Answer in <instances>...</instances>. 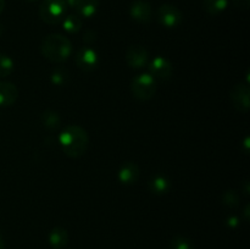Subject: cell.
<instances>
[{"instance_id": "cell-29", "label": "cell", "mask_w": 250, "mask_h": 249, "mask_svg": "<svg viewBox=\"0 0 250 249\" xmlns=\"http://www.w3.org/2000/svg\"><path fill=\"white\" fill-rule=\"evenodd\" d=\"M244 148H246L244 153L248 154V151H249V138H248V137H247L246 141H244Z\"/></svg>"}, {"instance_id": "cell-8", "label": "cell", "mask_w": 250, "mask_h": 249, "mask_svg": "<svg viewBox=\"0 0 250 249\" xmlns=\"http://www.w3.org/2000/svg\"><path fill=\"white\" fill-rule=\"evenodd\" d=\"M229 98H231L234 109L238 110L239 112H243V114H247L249 111L250 89L248 83H246V84L241 83V84L234 85L229 93Z\"/></svg>"}, {"instance_id": "cell-31", "label": "cell", "mask_w": 250, "mask_h": 249, "mask_svg": "<svg viewBox=\"0 0 250 249\" xmlns=\"http://www.w3.org/2000/svg\"><path fill=\"white\" fill-rule=\"evenodd\" d=\"M0 249H5V242L1 237H0Z\"/></svg>"}, {"instance_id": "cell-28", "label": "cell", "mask_w": 250, "mask_h": 249, "mask_svg": "<svg viewBox=\"0 0 250 249\" xmlns=\"http://www.w3.org/2000/svg\"><path fill=\"white\" fill-rule=\"evenodd\" d=\"M66 5H67V7H71V9H75L76 7V2H77V0H65Z\"/></svg>"}, {"instance_id": "cell-6", "label": "cell", "mask_w": 250, "mask_h": 249, "mask_svg": "<svg viewBox=\"0 0 250 249\" xmlns=\"http://www.w3.org/2000/svg\"><path fill=\"white\" fill-rule=\"evenodd\" d=\"M75 62L80 70L84 72H92L99 65V56L97 51L90 46H82L76 53Z\"/></svg>"}, {"instance_id": "cell-1", "label": "cell", "mask_w": 250, "mask_h": 249, "mask_svg": "<svg viewBox=\"0 0 250 249\" xmlns=\"http://www.w3.org/2000/svg\"><path fill=\"white\" fill-rule=\"evenodd\" d=\"M59 144L68 158L77 159L84 155L89 144L87 131L78 124H70L59 136Z\"/></svg>"}, {"instance_id": "cell-25", "label": "cell", "mask_w": 250, "mask_h": 249, "mask_svg": "<svg viewBox=\"0 0 250 249\" xmlns=\"http://www.w3.org/2000/svg\"><path fill=\"white\" fill-rule=\"evenodd\" d=\"M225 225L229 228H234L239 225V219L237 216H229L226 220H225Z\"/></svg>"}, {"instance_id": "cell-24", "label": "cell", "mask_w": 250, "mask_h": 249, "mask_svg": "<svg viewBox=\"0 0 250 249\" xmlns=\"http://www.w3.org/2000/svg\"><path fill=\"white\" fill-rule=\"evenodd\" d=\"M95 38H97V33H95L94 31H87L84 33V36H83V42L84 43H87L88 45H90V44H93L95 42Z\"/></svg>"}, {"instance_id": "cell-26", "label": "cell", "mask_w": 250, "mask_h": 249, "mask_svg": "<svg viewBox=\"0 0 250 249\" xmlns=\"http://www.w3.org/2000/svg\"><path fill=\"white\" fill-rule=\"evenodd\" d=\"M241 189H242V192L244 193V194L249 195V193H250V183H249L248 180H246L243 183H242Z\"/></svg>"}, {"instance_id": "cell-33", "label": "cell", "mask_w": 250, "mask_h": 249, "mask_svg": "<svg viewBox=\"0 0 250 249\" xmlns=\"http://www.w3.org/2000/svg\"><path fill=\"white\" fill-rule=\"evenodd\" d=\"M24 1H28V2H34V1H37V0H24Z\"/></svg>"}, {"instance_id": "cell-32", "label": "cell", "mask_w": 250, "mask_h": 249, "mask_svg": "<svg viewBox=\"0 0 250 249\" xmlns=\"http://www.w3.org/2000/svg\"><path fill=\"white\" fill-rule=\"evenodd\" d=\"M1 34H2V26L0 24V36H1Z\"/></svg>"}, {"instance_id": "cell-18", "label": "cell", "mask_w": 250, "mask_h": 249, "mask_svg": "<svg viewBox=\"0 0 250 249\" xmlns=\"http://www.w3.org/2000/svg\"><path fill=\"white\" fill-rule=\"evenodd\" d=\"M203 9L209 15H219L226 10L229 0H203Z\"/></svg>"}, {"instance_id": "cell-3", "label": "cell", "mask_w": 250, "mask_h": 249, "mask_svg": "<svg viewBox=\"0 0 250 249\" xmlns=\"http://www.w3.org/2000/svg\"><path fill=\"white\" fill-rule=\"evenodd\" d=\"M66 11L65 0H43L39 6V17L48 24H58L65 19Z\"/></svg>"}, {"instance_id": "cell-9", "label": "cell", "mask_w": 250, "mask_h": 249, "mask_svg": "<svg viewBox=\"0 0 250 249\" xmlns=\"http://www.w3.org/2000/svg\"><path fill=\"white\" fill-rule=\"evenodd\" d=\"M126 61L127 65L134 70H139L149 63V53L144 46L142 45H132L126 51Z\"/></svg>"}, {"instance_id": "cell-21", "label": "cell", "mask_w": 250, "mask_h": 249, "mask_svg": "<svg viewBox=\"0 0 250 249\" xmlns=\"http://www.w3.org/2000/svg\"><path fill=\"white\" fill-rule=\"evenodd\" d=\"M222 200V204L226 205L227 208H238L239 207V203H241V197H239L238 193L236 190H226V192L222 194L221 197Z\"/></svg>"}, {"instance_id": "cell-13", "label": "cell", "mask_w": 250, "mask_h": 249, "mask_svg": "<svg viewBox=\"0 0 250 249\" xmlns=\"http://www.w3.org/2000/svg\"><path fill=\"white\" fill-rule=\"evenodd\" d=\"M148 189L155 195L167 194L171 189V181L164 175H155L148 181Z\"/></svg>"}, {"instance_id": "cell-23", "label": "cell", "mask_w": 250, "mask_h": 249, "mask_svg": "<svg viewBox=\"0 0 250 249\" xmlns=\"http://www.w3.org/2000/svg\"><path fill=\"white\" fill-rule=\"evenodd\" d=\"M233 6L238 10H248L250 6V0H232Z\"/></svg>"}, {"instance_id": "cell-30", "label": "cell", "mask_w": 250, "mask_h": 249, "mask_svg": "<svg viewBox=\"0 0 250 249\" xmlns=\"http://www.w3.org/2000/svg\"><path fill=\"white\" fill-rule=\"evenodd\" d=\"M5 9V0H0V14L4 11Z\"/></svg>"}, {"instance_id": "cell-20", "label": "cell", "mask_w": 250, "mask_h": 249, "mask_svg": "<svg viewBox=\"0 0 250 249\" xmlns=\"http://www.w3.org/2000/svg\"><path fill=\"white\" fill-rule=\"evenodd\" d=\"M14 61L9 55L0 53V77H7L14 71Z\"/></svg>"}, {"instance_id": "cell-11", "label": "cell", "mask_w": 250, "mask_h": 249, "mask_svg": "<svg viewBox=\"0 0 250 249\" xmlns=\"http://www.w3.org/2000/svg\"><path fill=\"white\" fill-rule=\"evenodd\" d=\"M139 176H141L139 166L136 163H132V161H127V163L122 164L119 172H117V178H119L120 183L124 186L136 185L137 181L139 180Z\"/></svg>"}, {"instance_id": "cell-14", "label": "cell", "mask_w": 250, "mask_h": 249, "mask_svg": "<svg viewBox=\"0 0 250 249\" xmlns=\"http://www.w3.org/2000/svg\"><path fill=\"white\" fill-rule=\"evenodd\" d=\"M49 243L54 249H62L68 243V233L62 227H54L49 233Z\"/></svg>"}, {"instance_id": "cell-19", "label": "cell", "mask_w": 250, "mask_h": 249, "mask_svg": "<svg viewBox=\"0 0 250 249\" xmlns=\"http://www.w3.org/2000/svg\"><path fill=\"white\" fill-rule=\"evenodd\" d=\"M50 81L56 87H63L70 81V72L63 67H58L51 72Z\"/></svg>"}, {"instance_id": "cell-7", "label": "cell", "mask_w": 250, "mask_h": 249, "mask_svg": "<svg viewBox=\"0 0 250 249\" xmlns=\"http://www.w3.org/2000/svg\"><path fill=\"white\" fill-rule=\"evenodd\" d=\"M149 66V75L154 77V80L158 81H168L172 76L173 67L170 60H167L164 56H156L150 62L148 63Z\"/></svg>"}, {"instance_id": "cell-4", "label": "cell", "mask_w": 250, "mask_h": 249, "mask_svg": "<svg viewBox=\"0 0 250 249\" xmlns=\"http://www.w3.org/2000/svg\"><path fill=\"white\" fill-rule=\"evenodd\" d=\"M131 90L136 99L142 102L150 100L156 93V80L149 73L137 75L131 82Z\"/></svg>"}, {"instance_id": "cell-2", "label": "cell", "mask_w": 250, "mask_h": 249, "mask_svg": "<svg viewBox=\"0 0 250 249\" xmlns=\"http://www.w3.org/2000/svg\"><path fill=\"white\" fill-rule=\"evenodd\" d=\"M41 51L49 61L60 63L67 60L72 54V43L63 34L51 33L42 41Z\"/></svg>"}, {"instance_id": "cell-22", "label": "cell", "mask_w": 250, "mask_h": 249, "mask_svg": "<svg viewBox=\"0 0 250 249\" xmlns=\"http://www.w3.org/2000/svg\"><path fill=\"white\" fill-rule=\"evenodd\" d=\"M171 249H194L193 242L185 236H176L170 242Z\"/></svg>"}, {"instance_id": "cell-5", "label": "cell", "mask_w": 250, "mask_h": 249, "mask_svg": "<svg viewBox=\"0 0 250 249\" xmlns=\"http://www.w3.org/2000/svg\"><path fill=\"white\" fill-rule=\"evenodd\" d=\"M182 12L171 4H164L158 10V22L165 28H176L182 22Z\"/></svg>"}, {"instance_id": "cell-12", "label": "cell", "mask_w": 250, "mask_h": 249, "mask_svg": "<svg viewBox=\"0 0 250 249\" xmlns=\"http://www.w3.org/2000/svg\"><path fill=\"white\" fill-rule=\"evenodd\" d=\"M19 97L16 85L11 82H0V106H11Z\"/></svg>"}, {"instance_id": "cell-16", "label": "cell", "mask_w": 250, "mask_h": 249, "mask_svg": "<svg viewBox=\"0 0 250 249\" xmlns=\"http://www.w3.org/2000/svg\"><path fill=\"white\" fill-rule=\"evenodd\" d=\"M41 122L43 124L44 128H46L48 131L53 132L60 127L61 124V117L54 110H45L43 114L41 115Z\"/></svg>"}, {"instance_id": "cell-17", "label": "cell", "mask_w": 250, "mask_h": 249, "mask_svg": "<svg viewBox=\"0 0 250 249\" xmlns=\"http://www.w3.org/2000/svg\"><path fill=\"white\" fill-rule=\"evenodd\" d=\"M82 19L78 14H70L62 20V28L70 34L78 33L82 29Z\"/></svg>"}, {"instance_id": "cell-15", "label": "cell", "mask_w": 250, "mask_h": 249, "mask_svg": "<svg viewBox=\"0 0 250 249\" xmlns=\"http://www.w3.org/2000/svg\"><path fill=\"white\" fill-rule=\"evenodd\" d=\"M99 7V0H77L76 2V11L82 17L94 16Z\"/></svg>"}, {"instance_id": "cell-27", "label": "cell", "mask_w": 250, "mask_h": 249, "mask_svg": "<svg viewBox=\"0 0 250 249\" xmlns=\"http://www.w3.org/2000/svg\"><path fill=\"white\" fill-rule=\"evenodd\" d=\"M249 210H250V205L249 204H246V207H244V220H246L247 222L249 221Z\"/></svg>"}, {"instance_id": "cell-10", "label": "cell", "mask_w": 250, "mask_h": 249, "mask_svg": "<svg viewBox=\"0 0 250 249\" xmlns=\"http://www.w3.org/2000/svg\"><path fill=\"white\" fill-rule=\"evenodd\" d=\"M129 15L137 23L146 24L151 21L153 10H151L149 2L144 1V0H136L134 2H132L131 7H129Z\"/></svg>"}]
</instances>
